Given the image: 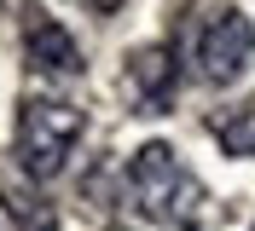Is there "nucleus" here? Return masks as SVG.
I'll list each match as a JSON object with an SVG mask.
<instances>
[{"instance_id": "1", "label": "nucleus", "mask_w": 255, "mask_h": 231, "mask_svg": "<svg viewBox=\"0 0 255 231\" xmlns=\"http://www.w3.org/2000/svg\"><path fill=\"white\" fill-rule=\"evenodd\" d=\"M128 197L139 202L151 220H162L174 231H191L203 220V185L174 156V145H139L133 151V162H128Z\"/></svg>"}, {"instance_id": "2", "label": "nucleus", "mask_w": 255, "mask_h": 231, "mask_svg": "<svg viewBox=\"0 0 255 231\" xmlns=\"http://www.w3.org/2000/svg\"><path fill=\"white\" fill-rule=\"evenodd\" d=\"M76 139H81V110L76 104L29 98L17 110V168L29 179H52V173H64Z\"/></svg>"}, {"instance_id": "3", "label": "nucleus", "mask_w": 255, "mask_h": 231, "mask_svg": "<svg viewBox=\"0 0 255 231\" xmlns=\"http://www.w3.org/2000/svg\"><path fill=\"white\" fill-rule=\"evenodd\" d=\"M255 58V23L238 12V6H226V12L203 17L197 23V41H191V64H197V76L209 87H226V81H238Z\"/></svg>"}, {"instance_id": "4", "label": "nucleus", "mask_w": 255, "mask_h": 231, "mask_svg": "<svg viewBox=\"0 0 255 231\" xmlns=\"http://www.w3.org/2000/svg\"><path fill=\"white\" fill-rule=\"evenodd\" d=\"M23 58L41 76H81V46L47 12H29V23H23Z\"/></svg>"}, {"instance_id": "5", "label": "nucleus", "mask_w": 255, "mask_h": 231, "mask_svg": "<svg viewBox=\"0 0 255 231\" xmlns=\"http://www.w3.org/2000/svg\"><path fill=\"white\" fill-rule=\"evenodd\" d=\"M174 81H180L174 46H139L128 58V92H133L139 110H168L174 104Z\"/></svg>"}, {"instance_id": "6", "label": "nucleus", "mask_w": 255, "mask_h": 231, "mask_svg": "<svg viewBox=\"0 0 255 231\" xmlns=\"http://www.w3.org/2000/svg\"><path fill=\"white\" fill-rule=\"evenodd\" d=\"M215 139H221L226 156H255V104L221 116V122H215Z\"/></svg>"}, {"instance_id": "7", "label": "nucleus", "mask_w": 255, "mask_h": 231, "mask_svg": "<svg viewBox=\"0 0 255 231\" xmlns=\"http://www.w3.org/2000/svg\"><path fill=\"white\" fill-rule=\"evenodd\" d=\"M6 208H12V220L23 231H58V220H52V208L41 197H29V191H6Z\"/></svg>"}, {"instance_id": "8", "label": "nucleus", "mask_w": 255, "mask_h": 231, "mask_svg": "<svg viewBox=\"0 0 255 231\" xmlns=\"http://www.w3.org/2000/svg\"><path fill=\"white\" fill-rule=\"evenodd\" d=\"M81 6H116V0H81Z\"/></svg>"}, {"instance_id": "9", "label": "nucleus", "mask_w": 255, "mask_h": 231, "mask_svg": "<svg viewBox=\"0 0 255 231\" xmlns=\"http://www.w3.org/2000/svg\"><path fill=\"white\" fill-rule=\"evenodd\" d=\"M111 231H128V226H111Z\"/></svg>"}]
</instances>
